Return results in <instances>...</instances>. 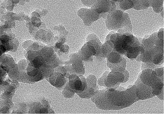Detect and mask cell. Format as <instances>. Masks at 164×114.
I'll list each match as a JSON object with an SVG mask.
<instances>
[{
  "mask_svg": "<svg viewBox=\"0 0 164 114\" xmlns=\"http://www.w3.org/2000/svg\"><path fill=\"white\" fill-rule=\"evenodd\" d=\"M132 22V32L137 37L147 38L163 27L164 18L155 13L152 8L143 10H127Z\"/></svg>",
  "mask_w": 164,
  "mask_h": 114,
  "instance_id": "cell-1",
  "label": "cell"
},
{
  "mask_svg": "<svg viewBox=\"0 0 164 114\" xmlns=\"http://www.w3.org/2000/svg\"><path fill=\"white\" fill-rule=\"evenodd\" d=\"M122 11L116 9L110 13L104 14L107 29L110 30L117 31L121 28L123 20Z\"/></svg>",
  "mask_w": 164,
  "mask_h": 114,
  "instance_id": "cell-2",
  "label": "cell"
},
{
  "mask_svg": "<svg viewBox=\"0 0 164 114\" xmlns=\"http://www.w3.org/2000/svg\"><path fill=\"white\" fill-rule=\"evenodd\" d=\"M91 9L100 14L110 13L116 10L115 0H96Z\"/></svg>",
  "mask_w": 164,
  "mask_h": 114,
  "instance_id": "cell-3",
  "label": "cell"
},
{
  "mask_svg": "<svg viewBox=\"0 0 164 114\" xmlns=\"http://www.w3.org/2000/svg\"><path fill=\"white\" fill-rule=\"evenodd\" d=\"M78 14L83 21L84 24L89 26L94 22L103 16L104 14H100L92 9L82 8L78 11Z\"/></svg>",
  "mask_w": 164,
  "mask_h": 114,
  "instance_id": "cell-4",
  "label": "cell"
},
{
  "mask_svg": "<svg viewBox=\"0 0 164 114\" xmlns=\"http://www.w3.org/2000/svg\"><path fill=\"white\" fill-rule=\"evenodd\" d=\"M69 79V86L74 92L80 93L86 89L87 83L82 75L77 76L73 74L70 75Z\"/></svg>",
  "mask_w": 164,
  "mask_h": 114,
  "instance_id": "cell-5",
  "label": "cell"
},
{
  "mask_svg": "<svg viewBox=\"0 0 164 114\" xmlns=\"http://www.w3.org/2000/svg\"><path fill=\"white\" fill-rule=\"evenodd\" d=\"M140 78L142 82L150 86H153L158 82L162 81L157 75L154 71L146 69L142 71Z\"/></svg>",
  "mask_w": 164,
  "mask_h": 114,
  "instance_id": "cell-6",
  "label": "cell"
},
{
  "mask_svg": "<svg viewBox=\"0 0 164 114\" xmlns=\"http://www.w3.org/2000/svg\"><path fill=\"white\" fill-rule=\"evenodd\" d=\"M127 38L126 34H121L117 40L113 43L114 49L121 55H126L129 47Z\"/></svg>",
  "mask_w": 164,
  "mask_h": 114,
  "instance_id": "cell-7",
  "label": "cell"
},
{
  "mask_svg": "<svg viewBox=\"0 0 164 114\" xmlns=\"http://www.w3.org/2000/svg\"><path fill=\"white\" fill-rule=\"evenodd\" d=\"M139 84L138 87L136 86V95L138 99H145L149 98L152 95H154L152 93V87L143 83Z\"/></svg>",
  "mask_w": 164,
  "mask_h": 114,
  "instance_id": "cell-8",
  "label": "cell"
},
{
  "mask_svg": "<svg viewBox=\"0 0 164 114\" xmlns=\"http://www.w3.org/2000/svg\"><path fill=\"white\" fill-rule=\"evenodd\" d=\"M158 39L157 33L156 32L147 38H142L141 46L143 47L145 51L151 50L155 47Z\"/></svg>",
  "mask_w": 164,
  "mask_h": 114,
  "instance_id": "cell-9",
  "label": "cell"
},
{
  "mask_svg": "<svg viewBox=\"0 0 164 114\" xmlns=\"http://www.w3.org/2000/svg\"><path fill=\"white\" fill-rule=\"evenodd\" d=\"M117 33L123 34L126 33H133L132 26L130 17L125 12L123 13V20L121 28L117 30Z\"/></svg>",
  "mask_w": 164,
  "mask_h": 114,
  "instance_id": "cell-10",
  "label": "cell"
},
{
  "mask_svg": "<svg viewBox=\"0 0 164 114\" xmlns=\"http://www.w3.org/2000/svg\"><path fill=\"white\" fill-rule=\"evenodd\" d=\"M81 56L84 60H88L92 55H95L96 51L91 42L86 43L82 47L80 51Z\"/></svg>",
  "mask_w": 164,
  "mask_h": 114,
  "instance_id": "cell-11",
  "label": "cell"
},
{
  "mask_svg": "<svg viewBox=\"0 0 164 114\" xmlns=\"http://www.w3.org/2000/svg\"><path fill=\"white\" fill-rule=\"evenodd\" d=\"M126 62V69L129 72L130 75L135 74V72L138 74L140 71L141 63L137 60L125 58Z\"/></svg>",
  "mask_w": 164,
  "mask_h": 114,
  "instance_id": "cell-12",
  "label": "cell"
},
{
  "mask_svg": "<svg viewBox=\"0 0 164 114\" xmlns=\"http://www.w3.org/2000/svg\"><path fill=\"white\" fill-rule=\"evenodd\" d=\"M145 51L144 49L141 46H129L126 53V56L129 59H135L138 55Z\"/></svg>",
  "mask_w": 164,
  "mask_h": 114,
  "instance_id": "cell-13",
  "label": "cell"
},
{
  "mask_svg": "<svg viewBox=\"0 0 164 114\" xmlns=\"http://www.w3.org/2000/svg\"><path fill=\"white\" fill-rule=\"evenodd\" d=\"M133 9L137 11L143 10L150 7L151 0H132Z\"/></svg>",
  "mask_w": 164,
  "mask_h": 114,
  "instance_id": "cell-14",
  "label": "cell"
},
{
  "mask_svg": "<svg viewBox=\"0 0 164 114\" xmlns=\"http://www.w3.org/2000/svg\"><path fill=\"white\" fill-rule=\"evenodd\" d=\"M51 83L56 87H59L63 85L65 83V78L60 73H55L54 75L50 78Z\"/></svg>",
  "mask_w": 164,
  "mask_h": 114,
  "instance_id": "cell-15",
  "label": "cell"
},
{
  "mask_svg": "<svg viewBox=\"0 0 164 114\" xmlns=\"http://www.w3.org/2000/svg\"><path fill=\"white\" fill-rule=\"evenodd\" d=\"M89 36L92 38V39L88 40L96 51V54L95 55L96 56H100L102 44L99 38L96 35L91 34Z\"/></svg>",
  "mask_w": 164,
  "mask_h": 114,
  "instance_id": "cell-16",
  "label": "cell"
},
{
  "mask_svg": "<svg viewBox=\"0 0 164 114\" xmlns=\"http://www.w3.org/2000/svg\"><path fill=\"white\" fill-rule=\"evenodd\" d=\"M107 66L112 69V71L123 72L125 69L126 62L124 57L121 62L117 64H112L107 61Z\"/></svg>",
  "mask_w": 164,
  "mask_h": 114,
  "instance_id": "cell-17",
  "label": "cell"
},
{
  "mask_svg": "<svg viewBox=\"0 0 164 114\" xmlns=\"http://www.w3.org/2000/svg\"><path fill=\"white\" fill-rule=\"evenodd\" d=\"M114 49L113 44L110 40L105 41L102 45L100 56L102 57H107Z\"/></svg>",
  "mask_w": 164,
  "mask_h": 114,
  "instance_id": "cell-18",
  "label": "cell"
},
{
  "mask_svg": "<svg viewBox=\"0 0 164 114\" xmlns=\"http://www.w3.org/2000/svg\"><path fill=\"white\" fill-rule=\"evenodd\" d=\"M107 57V61L109 62L112 64H117L122 61L124 57L114 49Z\"/></svg>",
  "mask_w": 164,
  "mask_h": 114,
  "instance_id": "cell-19",
  "label": "cell"
},
{
  "mask_svg": "<svg viewBox=\"0 0 164 114\" xmlns=\"http://www.w3.org/2000/svg\"><path fill=\"white\" fill-rule=\"evenodd\" d=\"M117 9L128 10L133 8L132 0H115Z\"/></svg>",
  "mask_w": 164,
  "mask_h": 114,
  "instance_id": "cell-20",
  "label": "cell"
},
{
  "mask_svg": "<svg viewBox=\"0 0 164 114\" xmlns=\"http://www.w3.org/2000/svg\"><path fill=\"white\" fill-rule=\"evenodd\" d=\"M163 0H151L150 7L153 11L157 14L160 13L161 10L163 6Z\"/></svg>",
  "mask_w": 164,
  "mask_h": 114,
  "instance_id": "cell-21",
  "label": "cell"
},
{
  "mask_svg": "<svg viewBox=\"0 0 164 114\" xmlns=\"http://www.w3.org/2000/svg\"><path fill=\"white\" fill-rule=\"evenodd\" d=\"M160 81L152 87V93L154 95L159 96L163 93V83Z\"/></svg>",
  "mask_w": 164,
  "mask_h": 114,
  "instance_id": "cell-22",
  "label": "cell"
},
{
  "mask_svg": "<svg viewBox=\"0 0 164 114\" xmlns=\"http://www.w3.org/2000/svg\"><path fill=\"white\" fill-rule=\"evenodd\" d=\"M164 62V52H160L154 56L153 62L155 65H160Z\"/></svg>",
  "mask_w": 164,
  "mask_h": 114,
  "instance_id": "cell-23",
  "label": "cell"
},
{
  "mask_svg": "<svg viewBox=\"0 0 164 114\" xmlns=\"http://www.w3.org/2000/svg\"><path fill=\"white\" fill-rule=\"evenodd\" d=\"M44 60L41 56L36 57L32 61L33 64L35 68H38L41 67L43 64Z\"/></svg>",
  "mask_w": 164,
  "mask_h": 114,
  "instance_id": "cell-24",
  "label": "cell"
},
{
  "mask_svg": "<svg viewBox=\"0 0 164 114\" xmlns=\"http://www.w3.org/2000/svg\"><path fill=\"white\" fill-rule=\"evenodd\" d=\"M153 62H142V68L144 69L148 68L147 69H153L157 67L160 66V65H157L156 66Z\"/></svg>",
  "mask_w": 164,
  "mask_h": 114,
  "instance_id": "cell-25",
  "label": "cell"
},
{
  "mask_svg": "<svg viewBox=\"0 0 164 114\" xmlns=\"http://www.w3.org/2000/svg\"><path fill=\"white\" fill-rule=\"evenodd\" d=\"M154 71L157 75L160 78V77H163V67L161 68H156Z\"/></svg>",
  "mask_w": 164,
  "mask_h": 114,
  "instance_id": "cell-26",
  "label": "cell"
},
{
  "mask_svg": "<svg viewBox=\"0 0 164 114\" xmlns=\"http://www.w3.org/2000/svg\"><path fill=\"white\" fill-rule=\"evenodd\" d=\"M157 37L160 40L164 41V28H160L157 33Z\"/></svg>",
  "mask_w": 164,
  "mask_h": 114,
  "instance_id": "cell-27",
  "label": "cell"
},
{
  "mask_svg": "<svg viewBox=\"0 0 164 114\" xmlns=\"http://www.w3.org/2000/svg\"><path fill=\"white\" fill-rule=\"evenodd\" d=\"M40 20L36 17H33L32 18V22L34 25L39 27L41 24V22Z\"/></svg>",
  "mask_w": 164,
  "mask_h": 114,
  "instance_id": "cell-28",
  "label": "cell"
},
{
  "mask_svg": "<svg viewBox=\"0 0 164 114\" xmlns=\"http://www.w3.org/2000/svg\"><path fill=\"white\" fill-rule=\"evenodd\" d=\"M95 1L96 0L82 1L83 4L88 6H90V5H92V6L95 2Z\"/></svg>",
  "mask_w": 164,
  "mask_h": 114,
  "instance_id": "cell-29",
  "label": "cell"
},
{
  "mask_svg": "<svg viewBox=\"0 0 164 114\" xmlns=\"http://www.w3.org/2000/svg\"><path fill=\"white\" fill-rule=\"evenodd\" d=\"M1 40L2 43L3 44H5L8 43L9 39L8 36L6 35L2 36L1 38Z\"/></svg>",
  "mask_w": 164,
  "mask_h": 114,
  "instance_id": "cell-30",
  "label": "cell"
},
{
  "mask_svg": "<svg viewBox=\"0 0 164 114\" xmlns=\"http://www.w3.org/2000/svg\"><path fill=\"white\" fill-rule=\"evenodd\" d=\"M38 73V71L37 70L35 69L32 71L28 72V74L30 76H34L36 75Z\"/></svg>",
  "mask_w": 164,
  "mask_h": 114,
  "instance_id": "cell-31",
  "label": "cell"
},
{
  "mask_svg": "<svg viewBox=\"0 0 164 114\" xmlns=\"http://www.w3.org/2000/svg\"><path fill=\"white\" fill-rule=\"evenodd\" d=\"M160 15L161 16V17L164 18V7L163 6L162 8H161V11H160Z\"/></svg>",
  "mask_w": 164,
  "mask_h": 114,
  "instance_id": "cell-32",
  "label": "cell"
}]
</instances>
